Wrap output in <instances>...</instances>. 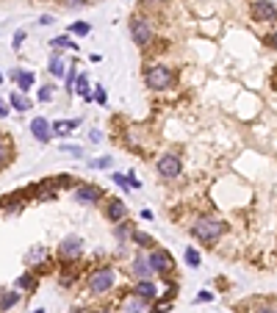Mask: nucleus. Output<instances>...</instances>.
I'll return each mask as SVG.
<instances>
[{
    "instance_id": "f257e3e1",
    "label": "nucleus",
    "mask_w": 277,
    "mask_h": 313,
    "mask_svg": "<svg viewBox=\"0 0 277 313\" xmlns=\"http://www.w3.org/2000/svg\"><path fill=\"white\" fill-rule=\"evenodd\" d=\"M114 283H117V269L114 266H97L86 280V291L95 296H103L114 288Z\"/></svg>"
},
{
    "instance_id": "f03ea898",
    "label": "nucleus",
    "mask_w": 277,
    "mask_h": 313,
    "mask_svg": "<svg viewBox=\"0 0 277 313\" xmlns=\"http://www.w3.org/2000/svg\"><path fill=\"white\" fill-rule=\"evenodd\" d=\"M227 230V225L222 219H214V216H202V219H197L194 225H191V236L199 238L202 244H214L222 233Z\"/></svg>"
},
{
    "instance_id": "7ed1b4c3",
    "label": "nucleus",
    "mask_w": 277,
    "mask_h": 313,
    "mask_svg": "<svg viewBox=\"0 0 277 313\" xmlns=\"http://www.w3.org/2000/svg\"><path fill=\"white\" fill-rule=\"evenodd\" d=\"M144 83L153 92H164V89H169L175 83V75H172V69L164 67V64H153V67L144 69Z\"/></svg>"
},
{
    "instance_id": "20e7f679",
    "label": "nucleus",
    "mask_w": 277,
    "mask_h": 313,
    "mask_svg": "<svg viewBox=\"0 0 277 313\" xmlns=\"http://www.w3.org/2000/svg\"><path fill=\"white\" fill-rule=\"evenodd\" d=\"M147 258H150V266H153V271H156V274H172L175 258L166 252L164 247H156V250H150Z\"/></svg>"
},
{
    "instance_id": "39448f33",
    "label": "nucleus",
    "mask_w": 277,
    "mask_h": 313,
    "mask_svg": "<svg viewBox=\"0 0 277 313\" xmlns=\"http://www.w3.org/2000/svg\"><path fill=\"white\" fill-rule=\"evenodd\" d=\"M156 169H158V175H161V178H166V180L178 178V175L183 172L180 155H175V152H166V155H161V158H158V164H156Z\"/></svg>"
},
{
    "instance_id": "423d86ee",
    "label": "nucleus",
    "mask_w": 277,
    "mask_h": 313,
    "mask_svg": "<svg viewBox=\"0 0 277 313\" xmlns=\"http://www.w3.org/2000/svg\"><path fill=\"white\" fill-rule=\"evenodd\" d=\"M80 255H83V238L80 236H67L59 244V258L61 261L72 263V261H78Z\"/></svg>"
},
{
    "instance_id": "0eeeda50",
    "label": "nucleus",
    "mask_w": 277,
    "mask_h": 313,
    "mask_svg": "<svg viewBox=\"0 0 277 313\" xmlns=\"http://www.w3.org/2000/svg\"><path fill=\"white\" fill-rule=\"evenodd\" d=\"M130 36H133V42L138 47H147L153 42V25H150L144 17H133L130 20Z\"/></svg>"
},
{
    "instance_id": "6e6552de",
    "label": "nucleus",
    "mask_w": 277,
    "mask_h": 313,
    "mask_svg": "<svg viewBox=\"0 0 277 313\" xmlns=\"http://www.w3.org/2000/svg\"><path fill=\"white\" fill-rule=\"evenodd\" d=\"M128 274H130L133 280H153V274H156V271H153V266H150L147 252H136V255H133Z\"/></svg>"
},
{
    "instance_id": "1a4fd4ad",
    "label": "nucleus",
    "mask_w": 277,
    "mask_h": 313,
    "mask_svg": "<svg viewBox=\"0 0 277 313\" xmlns=\"http://www.w3.org/2000/svg\"><path fill=\"white\" fill-rule=\"evenodd\" d=\"M250 11L258 22H277V9L269 3V0H252Z\"/></svg>"
},
{
    "instance_id": "9d476101",
    "label": "nucleus",
    "mask_w": 277,
    "mask_h": 313,
    "mask_svg": "<svg viewBox=\"0 0 277 313\" xmlns=\"http://www.w3.org/2000/svg\"><path fill=\"white\" fill-rule=\"evenodd\" d=\"M75 203L80 205H97V203H103V191L97 186H78L75 188Z\"/></svg>"
},
{
    "instance_id": "9b49d317",
    "label": "nucleus",
    "mask_w": 277,
    "mask_h": 313,
    "mask_svg": "<svg viewBox=\"0 0 277 313\" xmlns=\"http://www.w3.org/2000/svg\"><path fill=\"white\" fill-rule=\"evenodd\" d=\"M31 136H34L36 142H42V144H47L53 139V127H50V122L44 117H34L31 119Z\"/></svg>"
},
{
    "instance_id": "f8f14e48",
    "label": "nucleus",
    "mask_w": 277,
    "mask_h": 313,
    "mask_svg": "<svg viewBox=\"0 0 277 313\" xmlns=\"http://www.w3.org/2000/svg\"><path fill=\"white\" fill-rule=\"evenodd\" d=\"M133 294L141 296L144 302H156L161 291H158L156 280H136V286H133Z\"/></svg>"
},
{
    "instance_id": "ddd939ff",
    "label": "nucleus",
    "mask_w": 277,
    "mask_h": 313,
    "mask_svg": "<svg viewBox=\"0 0 277 313\" xmlns=\"http://www.w3.org/2000/svg\"><path fill=\"white\" fill-rule=\"evenodd\" d=\"M119 313H150V302H144V299H141V296H136V294H130V296H125V299H122Z\"/></svg>"
},
{
    "instance_id": "4468645a",
    "label": "nucleus",
    "mask_w": 277,
    "mask_h": 313,
    "mask_svg": "<svg viewBox=\"0 0 277 313\" xmlns=\"http://www.w3.org/2000/svg\"><path fill=\"white\" fill-rule=\"evenodd\" d=\"M11 78H14V83H17V89L22 94L25 92H31V89H34V72H31V69H14V72H11Z\"/></svg>"
},
{
    "instance_id": "2eb2a0df",
    "label": "nucleus",
    "mask_w": 277,
    "mask_h": 313,
    "mask_svg": "<svg viewBox=\"0 0 277 313\" xmlns=\"http://www.w3.org/2000/svg\"><path fill=\"white\" fill-rule=\"evenodd\" d=\"M105 216L111 222H122L125 216H128V205L122 203V200H111V203L105 205Z\"/></svg>"
},
{
    "instance_id": "dca6fc26",
    "label": "nucleus",
    "mask_w": 277,
    "mask_h": 313,
    "mask_svg": "<svg viewBox=\"0 0 277 313\" xmlns=\"http://www.w3.org/2000/svg\"><path fill=\"white\" fill-rule=\"evenodd\" d=\"M130 241L138 244L141 250H156V238L150 233H144V230H130Z\"/></svg>"
},
{
    "instance_id": "f3484780",
    "label": "nucleus",
    "mask_w": 277,
    "mask_h": 313,
    "mask_svg": "<svg viewBox=\"0 0 277 313\" xmlns=\"http://www.w3.org/2000/svg\"><path fill=\"white\" fill-rule=\"evenodd\" d=\"M9 105H11V111H20V114H22V111H31V105H34V103L28 100V97H25L22 92H11Z\"/></svg>"
},
{
    "instance_id": "a211bd4d",
    "label": "nucleus",
    "mask_w": 277,
    "mask_h": 313,
    "mask_svg": "<svg viewBox=\"0 0 277 313\" xmlns=\"http://www.w3.org/2000/svg\"><path fill=\"white\" fill-rule=\"evenodd\" d=\"M20 299H22V296H20V291H0V313L11 311Z\"/></svg>"
},
{
    "instance_id": "6ab92c4d",
    "label": "nucleus",
    "mask_w": 277,
    "mask_h": 313,
    "mask_svg": "<svg viewBox=\"0 0 277 313\" xmlns=\"http://www.w3.org/2000/svg\"><path fill=\"white\" fill-rule=\"evenodd\" d=\"M78 125H80L78 119H72V122H67V119H59V122H53L50 127H53V136H69Z\"/></svg>"
},
{
    "instance_id": "aec40b11",
    "label": "nucleus",
    "mask_w": 277,
    "mask_h": 313,
    "mask_svg": "<svg viewBox=\"0 0 277 313\" xmlns=\"http://www.w3.org/2000/svg\"><path fill=\"white\" fill-rule=\"evenodd\" d=\"M75 92H78L86 103L95 100V92H89V78L83 75V72H78V81H75Z\"/></svg>"
},
{
    "instance_id": "412c9836",
    "label": "nucleus",
    "mask_w": 277,
    "mask_h": 313,
    "mask_svg": "<svg viewBox=\"0 0 277 313\" xmlns=\"http://www.w3.org/2000/svg\"><path fill=\"white\" fill-rule=\"evenodd\" d=\"M36 283H39V280H36L34 271H22V274L17 277V288H22V291H28V294L36 291Z\"/></svg>"
},
{
    "instance_id": "4be33fe9",
    "label": "nucleus",
    "mask_w": 277,
    "mask_h": 313,
    "mask_svg": "<svg viewBox=\"0 0 277 313\" xmlns=\"http://www.w3.org/2000/svg\"><path fill=\"white\" fill-rule=\"evenodd\" d=\"M50 47H53L56 53H61V50H78V44L72 42L67 34H64V36H56V39H50Z\"/></svg>"
},
{
    "instance_id": "5701e85b",
    "label": "nucleus",
    "mask_w": 277,
    "mask_h": 313,
    "mask_svg": "<svg viewBox=\"0 0 277 313\" xmlns=\"http://www.w3.org/2000/svg\"><path fill=\"white\" fill-rule=\"evenodd\" d=\"M50 75L53 78L67 75V64H64V59H61L59 53H53V59H50Z\"/></svg>"
},
{
    "instance_id": "b1692460",
    "label": "nucleus",
    "mask_w": 277,
    "mask_h": 313,
    "mask_svg": "<svg viewBox=\"0 0 277 313\" xmlns=\"http://www.w3.org/2000/svg\"><path fill=\"white\" fill-rule=\"evenodd\" d=\"M36 261H47V250H44V247H34V250L25 255V263H28V266H34Z\"/></svg>"
},
{
    "instance_id": "393cba45",
    "label": "nucleus",
    "mask_w": 277,
    "mask_h": 313,
    "mask_svg": "<svg viewBox=\"0 0 277 313\" xmlns=\"http://www.w3.org/2000/svg\"><path fill=\"white\" fill-rule=\"evenodd\" d=\"M183 261L189 263L191 269H197L199 263H202V255H199L197 250H194V247H189V250H186V252H183Z\"/></svg>"
},
{
    "instance_id": "a878e982",
    "label": "nucleus",
    "mask_w": 277,
    "mask_h": 313,
    "mask_svg": "<svg viewBox=\"0 0 277 313\" xmlns=\"http://www.w3.org/2000/svg\"><path fill=\"white\" fill-rule=\"evenodd\" d=\"M111 164H114V158H111V155H100V158H89V167H92V169H111Z\"/></svg>"
},
{
    "instance_id": "bb28decb",
    "label": "nucleus",
    "mask_w": 277,
    "mask_h": 313,
    "mask_svg": "<svg viewBox=\"0 0 277 313\" xmlns=\"http://www.w3.org/2000/svg\"><path fill=\"white\" fill-rule=\"evenodd\" d=\"M9 161H11V147H9L6 139H0V169H3Z\"/></svg>"
},
{
    "instance_id": "cd10ccee",
    "label": "nucleus",
    "mask_w": 277,
    "mask_h": 313,
    "mask_svg": "<svg viewBox=\"0 0 277 313\" xmlns=\"http://www.w3.org/2000/svg\"><path fill=\"white\" fill-rule=\"evenodd\" d=\"M69 34H75V36H89V34H92V25L80 20V22H75V25H69Z\"/></svg>"
},
{
    "instance_id": "c85d7f7f",
    "label": "nucleus",
    "mask_w": 277,
    "mask_h": 313,
    "mask_svg": "<svg viewBox=\"0 0 277 313\" xmlns=\"http://www.w3.org/2000/svg\"><path fill=\"white\" fill-rule=\"evenodd\" d=\"M53 94H56V86H53V83H44L42 89H39V94H36V97H39V103H50Z\"/></svg>"
},
{
    "instance_id": "c756f323",
    "label": "nucleus",
    "mask_w": 277,
    "mask_h": 313,
    "mask_svg": "<svg viewBox=\"0 0 277 313\" xmlns=\"http://www.w3.org/2000/svg\"><path fill=\"white\" fill-rule=\"evenodd\" d=\"M61 152H69V155H75V158H83V147H78V144H61Z\"/></svg>"
},
{
    "instance_id": "7c9ffc66",
    "label": "nucleus",
    "mask_w": 277,
    "mask_h": 313,
    "mask_svg": "<svg viewBox=\"0 0 277 313\" xmlns=\"http://www.w3.org/2000/svg\"><path fill=\"white\" fill-rule=\"evenodd\" d=\"M75 81H78V69L75 67H67V92L75 89Z\"/></svg>"
},
{
    "instance_id": "2f4dec72",
    "label": "nucleus",
    "mask_w": 277,
    "mask_h": 313,
    "mask_svg": "<svg viewBox=\"0 0 277 313\" xmlns=\"http://www.w3.org/2000/svg\"><path fill=\"white\" fill-rule=\"evenodd\" d=\"M130 230L133 228H128V225H117V228H114V236L119 238V241H125V238H130Z\"/></svg>"
},
{
    "instance_id": "473e14b6",
    "label": "nucleus",
    "mask_w": 277,
    "mask_h": 313,
    "mask_svg": "<svg viewBox=\"0 0 277 313\" xmlns=\"http://www.w3.org/2000/svg\"><path fill=\"white\" fill-rule=\"evenodd\" d=\"M25 31H17V34H14V39H11V50H20V47H22V42H25Z\"/></svg>"
},
{
    "instance_id": "72a5a7b5",
    "label": "nucleus",
    "mask_w": 277,
    "mask_h": 313,
    "mask_svg": "<svg viewBox=\"0 0 277 313\" xmlns=\"http://www.w3.org/2000/svg\"><path fill=\"white\" fill-rule=\"evenodd\" d=\"M111 180H114V183H117L119 188H130V186H128V175H122V172H114Z\"/></svg>"
},
{
    "instance_id": "f704fd0d",
    "label": "nucleus",
    "mask_w": 277,
    "mask_h": 313,
    "mask_svg": "<svg viewBox=\"0 0 277 313\" xmlns=\"http://www.w3.org/2000/svg\"><path fill=\"white\" fill-rule=\"evenodd\" d=\"M64 6L72 11H78V9H83V6H89V0H64Z\"/></svg>"
},
{
    "instance_id": "c9c22d12",
    "label": "nucleus",
    "mask_w": 277,
    "mask_h": 313,
    "mask_svg": "<svg viewBox=\"0 0 277 313\" xmlns=\"http://www.w3.org/2000/svg\"><path fill=\"white\" fill-rule=\"evenodd\" d=\"M95 100L100 103V105H105V103H108V97H105V89H103V86H95Z\"/></svg>"
},
{
    "instance_id": "e433bc0d",
    "label": "nucleus",
    "mask_w": 277,
    "mask_h": 313,
    "mask_svg": "<svg viewBox=\"0 0 277 313\" xmlns=\"http://www.w3.org/2000/svg\"><path fill=\"white\" fill-rule=\"evenodd\" d=\"M6 117H11V105L6 100H0V119H6Z\"/></svg>"
},
{
    "instance_id": "4c0bfd02",
    "label": "nucleus",
    "mask_w": 277,
    "mask_h": 313,
    "mask_svg": "<svg viewBox=\"0 0 277 313\" xmlns=\"http://www.w3.org/2000/svg\"><path fill=\"white\" fill-rule=\"evenodd\" d=\"M128 186H130V188H141V180H138L133 172H128Z\"/></svg>"
},
{
    "instance_id": "58836bf2",
    "label": "nucleus",
    "mask_w": 277,
    "mask_h": 313,
    "mask_svg": "<svg viewBox=\"0 0 277 313\" xmlns=\"http://www.w3.org/2000/svg\"><path fill=\"white\" fill-rule=\"evenodd\" d=\"M211 299H214V294H208V291H202V294L194 296V302H211Z\"/></svg>"
},
{
    "instance_id": "ea45409f",
    "label": "nucleus",
    "mask_w": 277,
    "mask_h": 313,
    "mask_svg": "<svg viewBox=\"0 0 277 313\" xmlns=\"http://www.w3.org/2000/svg\"><path fill=\"white\" fill-rule=\"evenodd\" d=\"M89 139H92V144H100V142H103V133H100V130H92Z\"/></svg>"
},
{
    "instance_id": "a19ab883",
    "label": "nucleus",
    "mask_w": 277,
    "mask_h": 313,
    "mask_svg": "<svg viewBox=\"0 0 277 313\" xmlns=\"http://www.w3.org/2000/svg\"><path fill=\"white\" fill-rule=\"evenodd\" d=\"M39 25H53V17H50V14H44V17H39Z\"/></svg>"
},
{
    "instance_id": "79ce46f5",
    "label": "nucleus",
    "mask_w": 277,
    "mask_h": 313,
    "mask_svg": "<svg viewBox=\"0 0 277 313\" xmlns=\"http://www.w3.org/2000/svg\"><path fill=\"white\" fill-rule=\"evenodd\" d=\"M258 313H277V308H272V305H266V308H260Z\"/></svg>"
},
{
    "instance_id": "37998d69",
    "label": "nucleus",
    "mask_w": 277,
    "mask_h": 313,
    "mask_svg": "<svg viewBox=\"0 0 277 313\" xmlns=\"http://www.w3.org/2000/svg\"><path fill=\"white\" fill-rule=\"evenodd\" d=\"M144 3H150V6H156L158 3V6H161V3H169V0H144Z\"/></svg>"
},
{
    "instance_id": "c03bdc74",
    "label": "nucleus",
    "mask_w": 277,
    "mask_h": 313,
    "mask_svg": "<svg viewBox=\"0 0 277 313\" xmlns=\"http://www.w3.org/2000/svg\"><path fill=\"white\" fill-rule=\"evenodd\" d=\"M269 44H272V47H275V50H277V34H272V39H269Z\"/></svg>"
},
{
    "instance_id": "a18cd8bd",
    "label": "nucleus",
    "mask_w": 277,
    "mask_h": 313,
    "mask_svg": "<svg viewBox=\"0 0 277 313\" xmlns=\"http://www.w3.org/2000/svg\"><path fill=\"white\" fill-rule=\"evenodd\" d=\"M92 313H114V311H108V308H100V311H92Z\"/></svg>"
},
{
    "instance_id": "49530a36",
    "label": "nucleus",
    "mask_w": 277,
    "mask_h": 313,
    "mask_svg": "<svg viewBox=\"0 0 277 313\" xmlns=\"http://www.w3.org/2000/svg\"><path fill=\"white\" fill-rule=\"evenodd\" d=\"M34 313H44V308H39V311H34Z\"/></svg>"
},
{
    "instance_id": "de8ad7c7",
    "label": "nucleus",
    "mask_w": 277,
    "mask_h": 313,
    "mask_svg": "<svg viewBox=\"0 0 277 313\" xmlns=\"http://www.w3.org/2000/svg\"><path fill=\"white\" fill-rule=\"evenodd\" d=\"M0 83H3V72H0Z\"/></svg>"
},
{
    "instance_id": "09e8293b",
    "label": "nucleus",
    "mask_w": 277,
    "mask_h": 313,
    "mask_svg": "<svg viewBox=\"0 0 277 313\" xmlns=\"http://www.w3.org/2000/svg\"><path fill=\"white\" fill-rule=\"evenodd\" d=\"M72 313H83V311H72Z\"/></svg>"
},
{
    "instance_id": "8fccbe9b",
    "label": "nucleus",
    "mask_w": 277,
    "mask_h": 313,
    "mask_svg": "<svg viewBox=\"0 0 277 313\" xmlns=\"http://www.w3.org/2000/svg\"><path fill=\"white\" fill-rule=\"evenodd\" d=\"M0 139H3V133H0Z\"/></svg>"
}]
</instances>
